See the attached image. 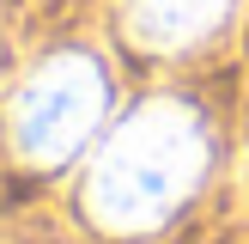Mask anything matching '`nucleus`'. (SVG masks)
<instances>
[{
  "label": "nucleus",
  "mask_w": 249,
  "mask_h": 244,
  "mask_svg": "<svg viewBox=\"0 0 249 244\" xmlns=\"http://www.w3.org/2000/svg\"><path fill=\"white\" fill-rule=\"evenodd\" d=\"M104 104H109V85H104V67H97L91 55H79V49L49 55L43 67L18 85V98H12V110H6V128H12L18 159H31V165H61V159H73L91 141V128L104 122Z\"/></svg>",
  "instance_id": "2"
},
{
  "label": "nucleus",
  "mask_w": 249,
  "mask_h": 244,
  "mask_svg": "<svg viewBox=\"0 0 249 244\" xmlns=\"http://www.w3.org/2000/svg\"><path fill=\"white\" fill-rule=\"evenodd\" d=\"M207 171V122L182 98H152L128 110L104 141L85 183V207L109 232H146L195 195Z\"/></svg>",
  "instance_id": "1"
},
{
  "label": "nucleus",
  "mask_w": 249,
  "mask_h": 244,
  "mask_svg": "<svg viewBox=\"0 0 249 244\" xmlns=\"http://www.w3.org/2000/svg\"><path fill=\"white\" fill-rule=\"evenodd\" d=\"M237 0H128V31L146 49H189L231 19Z\"/></svg>",
  "instance_id": "3"
}]
</instances>
